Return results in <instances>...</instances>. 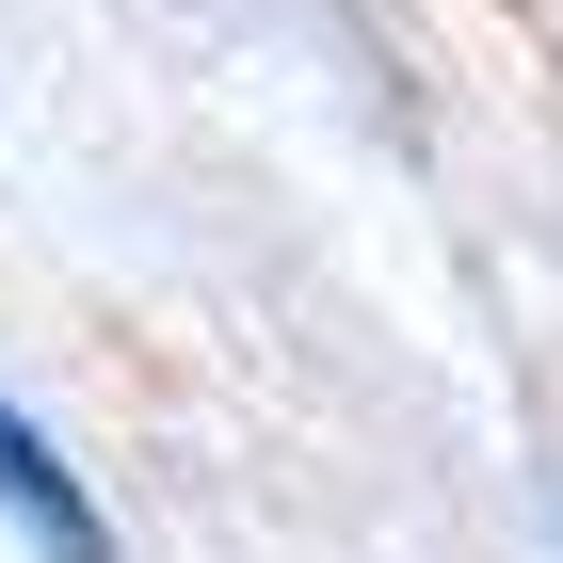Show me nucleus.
I'll use <instances>...</instances> for the list:
<instances>
[{
	"instance_id": "f257e3e1",
	"label": "nucleus",
	"mask_w": 563,
	"mask_h": 563,
	"mask_svg": "<svg viewBox=\"0 0 563 563\" xmlns=\"http://www.w3.org/2000/svg\"><path fill=\"white\" fill-rule=\"evenodd\" d=\"M0 516L33 531L48 563H113V531H97V499L65 483V451H48V434L16 419V402H0Z\"/></svg>"
}]
</instances>
